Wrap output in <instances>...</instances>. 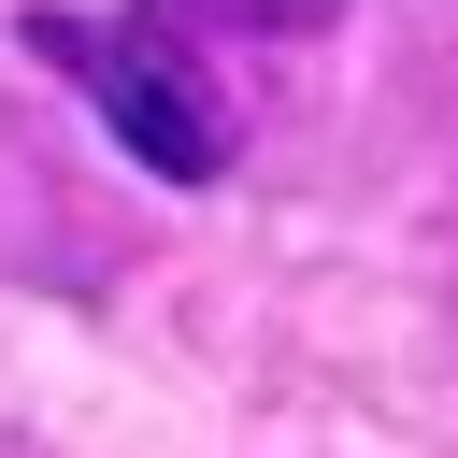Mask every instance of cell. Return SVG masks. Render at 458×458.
<instances>
[{"label": "cell", "mask_w": 458, "mask_h": 458, "mask_svg": "<svg viewBox=\"0 0 458 458\" xmlns=\"http://www.w3.org/2000/svg\"><path fill=\"white\" fill-rule=\"evenodd\" d=\"M14 29H29V57H57V72L100 100V129H114L157 186H215V172H229V100H215V72H200V29H172L157 0H129V14L29 0Z\"/></svg>", "instance_id": "obj_1"}, {"label": "cell", "mask_w": 458, "mask_h": 458, "mask_svg": "<svg viewBox=\"0 0 458 458\" xmlns=\"http://www.w3.org/2000/svg\"><path fill=\"white\" fill-rule=\"evenodd\" d=\"M172 29H243V43H315L344 0H157Z\"/></svg>", "instance_id": "obj_2"}]
</instances>
